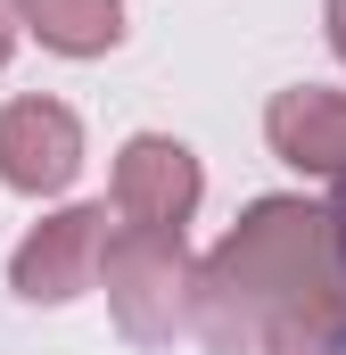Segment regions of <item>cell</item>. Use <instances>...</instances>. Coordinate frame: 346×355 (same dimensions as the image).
Returning <instances> with one entry per match:
<instances>
[{"label":"cell","mask_w":346,"mask_h":355,"mask_svg":"<svg viewBox=\"0 0 346 355\" xmlns=\"http://www.w3.org/2000/svg\"><path fill=\"white\" fill-rule=\"evenodd\" d=\"M330 50L346 58V0H330Z\"/></svg>","instance_id":"10"},{"label":"cell","mask_w":346,"mask_h":355,"mask_svg":"<svg viewBox=\"0 0 346 355\" xmlns=\"http://www.w3.org/2000/svg\"><path fill=\"white\" fill-rule=\"evenodd\" d=\"M8 8L58 58H99V50L124 42V0H8Z\"/></svg>","instance_id":"7"},{"label":"cell","mask_w":346,"mask_h":355,"mask_svg":"<svg viewBox=\"0 0 346 355\" xmlns=\"http://www.w3.org/2000/svg\"><path fill=\"white\" fill-rule=\"evenodd\" d=\"M198 190H206V174H198V157L181 141H165V132H132L124 141V157H116V223L124 232L181 240V223L198 215Z\"/></svg>","instance_id":"3"},{"label":"cell","mask_w":346,"mask_h":355,"mask_svg":"<svg viewBox=\"0 0 346 355\" xmlns=\"http://www.w3.org/2000/svg\"><path fill=\"white\" fill-rule=\"evenodd\" d=\"M8 50H17V8L0 0V67H8Z\"/></svg>","instance_id":"9"},{"label":"cell","mask_w":346,"mask_h":355,"mask_svg":"<svg viewBox=\"0 0 346 355\" xmlns=\"http://www.w3.org/2000/svg\"><path fill=\"white\" fill-rule=\"evenodd\" d=\"M99 248H107V207H75V215H50L17 257H8V281L25 289V297H75L91 289V272H99Z\"/></svg>","instance_id":"5"},{"label":"cell","mask_w":346,"mask_h":355,"mask_svg":"<svg viewBox=\"0 0 346 355\" xmlns=\"http://www.w3.org/2000/svg\"><path fill=\"white\" fill-rule=\"evenodd\" d=\"M83 174V124L58 99H8L0 107V182L25 198H50Z\"/></svg>","instance_id":"4"},{"label":"cell","mask_w":346,"mask_h":355,"mask_svg":"<svg viewBox=\"0 0 346 355\" xmlns=\"http://www.w3.org/2000/svg\"><path fill=\"white\" fill-rule=\"evenodd\" d=\"M322 223H330V257H338V281H346V174H338V207Z\"/></svg>","instance_id":"8"},{"label":"cell","mask_w":346,"mask_h":355,"mask_svg":"<svg viewBox=\"0 0 346 355\" xmlns=\"http://www.w3.org/2000/svg\"><path fill=\"white\" fill-rule=\"evenodd\" d=\"M264 132L297 174H346V91H280Z\"/></svg>","instance_id":"6"},{"label":"cell","mask_w":346,"mask_h":355,"mask_svg":"<svg viewBox=\"0 0 346 355\" xmlns=\"http://www.w3.org/2000/svg\"><path fill=\"white\" fill-rule=\"evenodd\" d=\"M99 281H107V297H116V314L140 331V339H157L181 322V289H198V272L181 265V240L165 232H107V248H99Z\"/></svg>","instance_id":"2"},{"label":"cell","mask_w":346,"mask_h":355,"mask_svg":"<svg viewBox=\"0 0 346 355\" xmlns=\"http://www.w3.org/2000/svg\"><path fill=\"white\" fill-rule=\"evenodd\" d=\"M198 306H239V314H280V355H322L330 347V306H338V257L330 223L305 198H264L248 223L215 248L198 272Z\"/></svg>","instance_id":"1"}]
</instances>
